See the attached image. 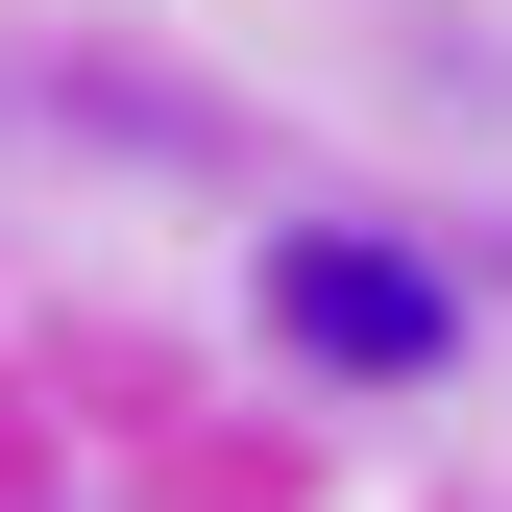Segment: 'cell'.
I'll return each mask as SVG.
<instances>
[{
    "label": "cell",
    "instance_id": "6da1fadb",
    "mask_svg": "<svg viewBox=\"0 0 512 512\" xmlns=\"http://www.w3.org/2000/svg\"><path fill=\"white\" fill-rule=\"evenodd\" d=\"M269 342L342 366V391H415V366L464 342V293H439L415 244H366V220H293V244H269Z\"/></svg>",
    "mask_w": 512,
    "mask_h": 512
}]
</instances>
